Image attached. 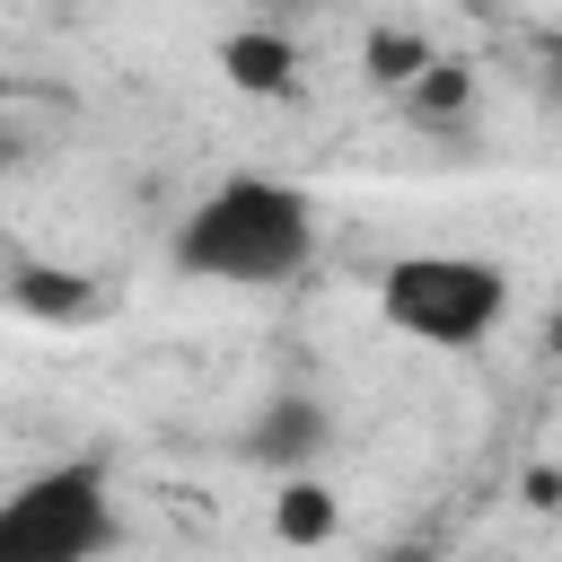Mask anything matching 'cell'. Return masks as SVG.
<instances>
[{"label":"cell","instance_id":"obj_1","mask_svg":"<svg viewBox=\"0 0 562 562\" xmlns=\"http://www.w3.org/2000/svg\"><path fill=\"white\" fill-rule=\"evenodd\" d=\"M167 263L184 281H228V290H272L316 263V202L281 176H220L167 237Z\"/></svg>","mask_w":562,"mask_h":562},{"label":"cell","instance_id":"obj_2","mask_svg":"<svg viewBox=\"0 0 562 562\" xmlns=\"http://www.w3.org/2000/svg\"><path fill=\"white\" fill-rule=\"evenodd\" d=\"M378 316L404 334V342H430V351H474L501 334L509 316V272L492 255H395L378 272Z\"/></svg>","mask_w":562,"mask_h":562},{"label":"cell","instance_id":"obj_3","mask_svg":"<svg viewBox=\"0 0 562 562\" xmlns=\"http://www.w3.org/2000/svg\"><path fill=\"white\" fill-rule=\"evenodd\" d=\"M114 544V483L97 457L44 465L0 492V562H97Z\"/></svg>","mask_w":562,"mask_h":562},{"label":"cell","instance_id":"obj_4","mask_svg":"<svg viewBox=\"0 0 562 562\" xmlns=\"http://www.w3.org/2000/svg\"><path fill=\"white\" fill-rule=\"evenodd\" d=\"M325 448H334V413L316 395H299V386H281L272 404H255V422L237 430V457L263 465V474H281V483H299Z\"/></svg>","mask_w":562,"mask_h":562},{"label":"cell","instance_id":"obj_5","mask_svg":"<svg viewBox=\"0 0 562 562\" xmlns=\"http://www.w3.org/2000/svg\"><path fill=\"white\" fill-rule=\"evenodd\" d=\"M220 70H228V88H246V97H290V88H299V53H290V35H272V26L228 35V44H220Z\"/></svg>","mask_w":562,"mask_h":562},{"label":"cell","instance_id":"obj_6","mask_svg":"<svg viewBox=\"0 0 562 562\" xmlns=\"http://www.w3.org/2000/svg\"><path fill=\"white\" fill-rule=\"evenodd\" d=\"M9 290H18V307H35V316H97V281H88V272H61V263H26Z\"/></svg>","mask_w":562,"mask_h":562},{"label":"cell","instance_id":"obj_7","mask_svg":"<svg viewBox=\"0 0 562 562\" xmlns=\"http://www.w3.org/2000/svg\"><path fill=\"white\" fill-rule=\"evenodd\" d=\"M272 527H281V544H316L325 527H334V501H325V483H281V501H272Z\"/></svg>","mask_w":562,"mask_h":562},{"label":"cell","instance_id":"obj_8","mask_svg":"<svg viewBox=\"0 0 562 562\" xmlns=\"http://www.w3.org/2000/svg\"><path fill=\"white\" fill-rule=\"evenodd\" d=\"M369 70L378 79H422L430 70V44L422 35H369Z\"/></svg>","mask_w":562,"mask_h":562},{"label":"cell","instance_id":"obj_9","mask_svg":"<svg viewBox=\"0 0 562 562\" xmlns=\"http://www.w3.org/2000/svg\"><path fill=\"white\" fill-rule=\"evenodd\" d=\"M457 105H465V70L457 61H430L413 79V114H457Z\"/></svg>","mask_w":562,"mask_h":562},{"label":"cell","instance_id":"obj_10","mask_svg":"<svg viewBox=\"0 0 562 562\" xmlns=\"http://www.w3.org/2000/svg\"><path fill=\"white\" fill-rule=\"evenodd\" d=\"M544 88H553V105H562V35L544 44Z\"/></svg>","mask_w":562,"mask_h":562},{"label":"cell","instance_id":"obj_11","mask_svg":"<svg viewBox=\"0 0 562 562\" xmlns=\"http://www.w3.org/2000/svg\"><path fill=\"white\" fill-rule=\"evenodd\" d=\"M404 562H413V553H404Z\"/></svg>","mask_w":562,"mask_h":562}]
</instances>
